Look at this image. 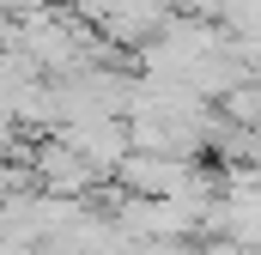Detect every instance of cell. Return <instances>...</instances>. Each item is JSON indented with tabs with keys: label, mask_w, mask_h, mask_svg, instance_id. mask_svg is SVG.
<instances>
[{
	"label": "cell",
	"mask_w": 261,
	"mask_h": 255,
	"mask_svg": "<svg viewBox=\"0 0 261 255\" xmlns=\"http://www.w3.org/2000/svg\"><path fill=\"white\" fill-rule=\"evenodd\" d=\"M49 0H0V18H12V24H24V18H37Z\"/></svg>",
	"instance_id": "3957f363"
},
{
	"label": "cell",
	"mask_w": 261,
	"mask_h": 255,
	"mask_svg": "<svg viewBox=\"0 0 261 255\" xmlns=\"http://www.w3.org/2000/svg\"><path fill=\"white\" fill-rule=\"evenodd\" d=\"M55 140H61L73 158H85L97 176H116V164L134 152V146H128V128L116 122V116H97V122H67V128H55Z\"/></svg>",
	"instance_id": "7a4b0ae2"
},
{
	"label": "cell",
	"mask_w": 261,
	"mask_h": 255,
	"mask_svg": "<svg viewBox=\"0 0 261 255\" xmlns=\"http://www.w3.org/2000/svg\"><path fill=\"white\" fill-rule=\"evenodd\" d=\"M195 176H200L195 158H170V152H128L116 164V189L134 200H182Z\"/></svg>",
	"instance_id": "6da1fadb"
}]
</instances>
